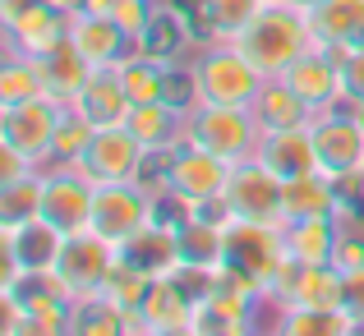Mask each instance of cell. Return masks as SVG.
Segmentation results:
<instances>
[{
    "label": "cell",
    "instance_id": "74e56055",
    "mask_svg": "<svg viewBox=\"0 0 364 336\" xmlns=\"http://www.w3.org/2000/svg\"><path fill=\"white\" fill-rule=\"evenodd\" d=\"M346 281H341V309L350 313L355 332H364V263L360 267H341Z\"/></svg>",
    "mask_w": 364,
    "mask_h": 336
},
{
    "label": "cell",
    "instance_id": "7a4b0ae2",
    "mask_svg": "<svg viewBox=\"0 0 364 336\" xmlns=\"http://www.w3.org/2000/svg\"><path fill=\"white\" fill-rule=\"evenodd\" d=\"M198 102L213 107H249L263 88V74L235 42H198V55L189 60Z\"/></svg>",
    "mask_w": 364,
    "mask_h": 336
},
{
    "label": "cell",
    "instance_id": "6da1fadb",
    "mask_svg": "<svg viewBox=\"0 0 364 336\" xmlns=\"http://www.w3.org/2000/svg\"><path fill=\"white\" fill-rule=\"evenodd\" d=\"M235 46L258 65L263 79H282L318 42H314V28H309V9L295 5V0H272L249 18V28L235 37Z\"/></svg>",
    "mask_w": 364,
    "mask_h": 336
},
{
    "label": "cell",
    "instance_id": "8fae6325",
    "mask_svg": "<svg viewBox=\"0 0 364 336\" xmlns=\"http://www.w3.org/2000/svg\"><path fill=\"white\" fill-rule=\"evenodd\" d=\"M282 189H286V180L272 166L249 157L231 166V185H226L222 198L235 222H282Z\"/></svg>",
    "mask_w": 364,
    "mask_h": 336
},
{
    "label": "cell",
    "instance_id": "ba28073f",
    "mask_svg": "<svg viewBox=\"0 0 364 336\" xmlns=\"http://www.w3.org/2000/svg\"><path fill=\"white\" fill-rule=\"evenodd\" d=\"M314 129V152H318V170L341 180H355L360 166H364V124L350 115V107H337V111H318L309 120Z\"/></svg>",
    "mask_w": 364,
    "mask_h": 336
},
{
    "label": "cell",
    "instance_id": "7bdbcfd3",
    "mask_svg": "<svg viewBox=\"0 0 364 336\" xmlns=\"http://www.w3.org/2000/svg\"><path fill=\"white\" fill-rule=\"evenodd\" d=\"M295 5H304V9H309V5H314V0H295Z\"/></svg>",
    "mask_w": 364,
    "mask_h": 336
},
{
    "label": "cell",
    "instance_id": "1f68e13d",
    "mask_svg": "<svg viewBox=\"0 0 364 336\" xmlns=\"http://www.w3.org/2000/svg\"><path fill=\"white\" fill-rule=\"evenodd\" d=\"M70 332L74 336H111V332H124V313L107 295H79L70 304Z\"/></svg>",
    "mask_w": 364,
    "mask_h": 336
},
{
    "label": "cell",
    "instance_id": "cb8c5ba5",
    "mask_svg": "<svg viewBox=\"0 0 364 336\" xmlns=\"http://www.w3.org/2000/svg\"><path fill=\"white\" fill-rule=\"evenodd\" d=\"M226 226L222 217L203 212V207H194V212L185 217V222L176 226V244H180V263H194V267H222L226 263Z\"/></svg>",
    "mask_w": 364,
    "mask_h": 336
},
{
    "label": "cell",
    "instance_id": "9c48e42d",
    "mask_svg": "<svg viewBox=\"0 0 364 336\" xmlns=\"http://www.w3.org/2000/svg\"><path fill=\"white\" fill-rule=\"evenodd\" d=\"M143 161H148V148L129 134V124H102L92 129L88 148L74 166L92 180V185H120V180H139Z\"/></svg>",
    "mask_w": 364,
    "mask_h": 336
},
{
    "label": "cell",
    "instance_id": "8992f818",
    "mask_svg": "<svg viewBox=\"0 0 364 336\" xmlns=\"http://www.w3.org/2000/svg\"><path fill=\"white\" fill-rule=\"evenodd\" d=\"M226 185H231V161L226 157H217V152L198 148L189 139L166 152V189L176 198H185L189 207H203L213 198H222Z\"/></svg>",
    "mask_w": 364,
    "mask_h": 336
},
{
    "label": "cell",
    "instance_id": "4dcf8cb0",
    "mask_svg": "<svg viewBox=\"0 0 364 336\" xmlns=\"http://www.w3.org/2000/svg\"><path fill=\"white\" fill-rule=\"evenodd\" d=\"M42 217V166L33 175L0 180V226H23Z\"/></svg>",
    "mask_w": 364,
    "mask_h": 336
},
{
    "label": "cell",
    "instance_id": "5b68a950",
    "mask_svg": "<svg viewBox=\"0 0 364 336\" xmlns=\"http://www.w3.org/2000/svg\"><path fill=\"white\" fill-rule=\"evenodd\" d=\"M226 263L240 267L245 276H254L263 291H272V281L286 267L282 222H231L226 226Z\"/></svg>",
    "mask_w": 364,
    "mask_h": 336
},
{
    "label": "cell",
    "instance_id": "60d3db41",
    "mask_svg": "<svg viewBox=\"0 0 364 336\" xmlns=\"http://www.w3.org/2000/svg\"><path fill=\"white\" fill-rule=\"evenodd\" d=\"M350 115H355V120L364 124V102H350Z\"/></svg>",
    "mask_w": 364,
    "mask_h": 336
},
{
    "label": "cell",
    "instance_id": "44dd1931",
    "mask_svg": "<svg viewBox=\"0 0 364 336\" xmlns=\"http://www.w3.org/2000/svg\"><path fill=\"white\" fill-rule=\"evenodd\" d=\"M129 92H124V83H120V70H92L88 74V83L79 88V97L70 102V111H79L88 124H124L129 120Z\"/></svg>",
    "mask_w": 364,
    "mask_h": 336
},
{
    "label": "cell",
    "instance_id": "4fadbf2b",
    "mask_svg": "<svg viewBox=\"0 0 364 336\" xmlns=\"http://www.w3.org/2000/svg\"><path fill=\"white\" fill-rule=\"evenodd\" d=\"M148 222H152V198L139 180L97 185V198H92V230H102L111 244H124V239L139 235Z\"/></svg>",
    "mask_w": 364,
    "mask_h": 336
},
{
    "label": "cell",
    "instance_id": "e575fe53",
    "mask_svg": "<svg viewBox=\"0 0 364 336\" xmlns=\"http://www.w3.org/2000/svg\"><path fill=\"white\" fill-rule=\"evenodd\" d=\"M92 129H97V124H88L79 111H65L60 134H55V148H51V161H46V166H74V161L83 157V148H88Z\"/></svg>",
    "mask_w": 364,
    "mask_h": 336
},
{
    "label": "cell",
    "instance_id": "836d02e7",
    "mask_svg": "<svg viewBox=\"0 0 364 336\" xmlns=\"http://www.w3.org/2000/svg\"><path fill=\"white\" fill-rule=\"evenodd\" d=\"M282 332L291 336H332V332H355V323H350L346 309H314V304H304V309H282Z\"/></svg>",
    "mask_w": 364,
    "mask_h": 336
},
{
    "label": "cell",
    "instance_id": "b9f144b4",
    "mask_svg": "<svg viewBox=\"0 0 364 336\" xmlns=\"http://www.w3.org/2000/svg\"><path fill=\"white\" fill-rule=\"evenodd\" d=\"M346 203H364V166H360V194H355V198H346Z\"/></svg>",
    "mask_w": 364,
    "mask_h": 336
},
{
    "label": "cell",
    "instance_id": "7402d4cb",
    "mask_svg": "<svg viewBox=\"0 0 364 336\" xmlns=\"http://www.w3.org/2000/svg\"><path fill=\"white\" fill-rule=\"evenodd\" d=\"M258 161H263V166H272L282 180H295V175H309V170H318L314 129H309V124H295V129L263 134V143H258Z\"/></svg>",
    "mask_w": 364,
    "mask_h": 336
},
{
    "label": "cell",
    "instance_id": "8d00e7d4",
    "mask_svg": "<svg viewBox=\"0 0 364 336\" xmlns=\"http://www.w3.org/2000/svg\"><path fill=\"white\" fill-rule=\"evenodd\" d=\"M328 51V46H323ZM341 60V83H346V107L364 102V46H346V51H332Z\"/></svg>",
    "mask_w": 364,
    "mask_h": 336
},
{
    "label": "cell",
    "instance_id": "9a60e30c",
    "mask_svg": "<svg viewBox=\"0 0 364 336\" xmlns=\"http://www.w3.org/2000/svg\"><path fill=\"white\" fill-rule=\"evenodd\" d=\"M286 83H291L295 92H300V102L309 107L314 115L318 111H337L346 107V83H341V60L332 51H323V46H314V51H304L300 60L291 65V70L282 74Z\"/></svg>",
    "mask_w": 364,
    "mask_h": 336
},
{
    "label": "cell",
    "instance_id": "5bb4252c",
    "mask_svg": "<svg viewBox=\"0 0 364 336\" xmlns=\"http://www.w3.org/2000/svg\"><path fill=\"white\" fill-rule=\"evenodd\" d=\"M70 42L92 70H116L120 60H129L139 51V37L124 33L116 18L97 14V9H83V14L70 18Z\"/></svg>",
    "mask_w": 364,
    "mask_h": 336
},
{
    "label": "cell",
    "instance_id": "ffe728a7",
    "mask_svg": "<svg viewBox=\"0 0 364 336\" xmlns=\"http://www.w3.org/2000/svg\"><path fill=\"white\" fill-rule=\"evenodd\" d=\"M314 42L328 51L364 46V0H314L309 5Z\"/></svg>",
    "mask_w": 364,
    "mask_h": 336
},
{
    "label": "cell",
    "instance_id": "484cf974",
    "mask_svg": "<svg viewBox=\"0 0 364 336\" xmlns=\"http://www.w3.org/2000/svg\"><path fill=\"white\" fill-rule=\"evenodd\" d=\"M189 318H194V304L161 276V281L148 286L139 313L129 318V332H189Z\"/></svg>",
    "mask_w": 364,
    "mask_h": 336
},
{
    "label": "cell",
    "instance_id": "d6986e66",
    "mask_svg": "<svg viewBox=\"0 0 364 336\" xmlns=\"http://www.w3.org/2000/svg\"><path fill=\"white\" fill-rule=\"evenodd\" d=\"M346 194L332 175L323 170H309V175L286 180L282 189V222H304V217H337Z\"/></svg>",
    "mask_w": 364,
    "mask_h": 336
},
{
    "label": "cell",
    "instance_id": "603a6c76",
    "mask_svg": "<svg viewBox=\"0 0 364 336\" xmlns=\"http://www.w3.org/2000/svg\"><path fill=\"white\" fill-rule=\"evenodd\" d=\"M185 120H189V111L176 107V102H143V107H129L124 124L148 152H171L185 143Z\"/></svg>",
    "mask_w": 364,
    "mask_h": 336
},
{
    "label": "cell",
    "instance_id": "ee69618b",
    "mask_svg": "<svg viewBox=\"0 0 364 336\" xmlns=\"http://www.w3.org/2000/svg\"><path fill=\"white\" fill-rule=\"evenodd\" d=\"M263 5H272V0H263Z\"/></svg>",
    "mask_w": 364,
    "mask_h": 336
},
{
    "label": "cell",
    "instance_id": "3957f363",
    "mask_svg": "<svg viewBox=\"0 0 364 336\" xmlns=\"http://www.w3.org/2000/svg\"><path fill=\"white\" fill-rule=\"evenodd\" d=\"M185 139L208 148V152H217V157H226L235 166V161L258 157L263 129H258L249 107H213V102H198V107H189Z\"/></svg>",
    "mask_w": 364,
    "mask_h": 336
},
{
    "label": "cell",
    "instance_id": "d4e9b609",
    "mask_svg": "<svg viewBox=\"0 0 364 336\" xmlns=\"http://www.w3.org/2000/svg\"><path fill=\"white\" fill-rule=\"evenodd\" d=\"M286 230V258L295 263H337V244H341V222L337 217H304V222H282Z\"/></svg>",
    "mask_w": 364,
    "mask_h": 336
},
{
    "label": "cell",
    "instance_id": "d6a6232c",
    "mask_svg": "<svg viewBox=\"0 0 364 336\" xmlns=\"http://www.w3.org/2000/svg\"><path fill=\"white\" fill-rule=\"evenodd\" d=\"M46 97L42 74H37V60L18 51H5V65H0V107H18V102Z\"/></svg>",
    "mask_w": 364,
    "mask_h": 336
},
{
    "label": "cell",
    "instance_id": "ac0fdd59",
    "mask_svg": "<svg viewBox=\"0 0 364 336\" xmlns=\"http://www.w3.org/2000/svg\"><path fill=\"white\" fill-rule=\"evenodd\" d=\"M65 37H70V18L42 0V5L28 9L23 18L5 23V51H18V55H28V60H42V55L55 51Z\"/></svg>",
    "mask_w": 364,
    "mask_h": 336
},
{
    "label": "cell",
    "instance_id": "7c38bea8",
    "mask_svg": "<svg viewBox=\"0 0 364 336\" xmlns=\"http://www.w3.org/2000/svg\"><path fill=\"white\" fill-rule=\"evenodd\" d=\"M92 198L97 185L79 166H42V217L55 230H83L92 226Z\"/></svg>",
    "mask_w": 364,
    "mask_h": 336
},
{
    "label": "cell",
    "instance_id": "f1b7e54d",
    "mask_svg": "<svg viewBox=\"0 0 364 336\" xmlns=\"http://www.w3.org/2000/svg\"><path fill=\"white\" fill-rule=\"evenodd\" d=\"M37 74H42V88H46V97H55V102H65L70 107L74 97H79V88L88 83V74H92V65L83 60L79 51H74V42L65 37L55 51H46L42 60H37Z\"/></svg>",
    "mask_w": 364,
    "mask_h": 336
},
{
    "label": "cell",
    "instance_id": "e0dca14e",
    "mask_svg": "<svg viewBox=\"0 0 364 336\" xmlns=\"http://www.w3.org/2000/svg\"><path fill=\"white\" fill-rule=\"evenodd\" d=\"M194 42H203V33H198V23H194V9L157 5L152 23L143 28V37H139V51L157 55V60H166V65H180Z\"/></svg>",
    "mask_w": 364,
    "mask_h": 336
},
{
    "label": "cell",
    "instance_id": "f35d334b",
    "mask_svg": "<svg viewBox=\"0 0 364 336\" xmlns=\"http://www.w3.org/2000/svg\"><path fill=\"white\" fill-rule=\"evenodd\" d=\"M42 0H0V28L5 23H14V18H23L28 9H37Z\"/></svg>",
    "mask_w": 364,
    "mask_h": 336
},
{
    "label": "cell",
    "instance_id": "ab89813d",
    "mask_svg": "<svg viewBox=\"0 0 364 336\" xmlns=\"http://www.w3.org/2000/svg\"><path fill=\"white\" fill-rule=\"evenodd\" d=\"M46 5H51V9H60L65 18H74V14H83V9H88V0H46Z\"/></svg>",
    "mask_w": 364,
    "mask_h": 336
},
{
    "label": "cell",
    "instance_id": "d590c367",
    "mask_svg": "<svg viewBox=\"0 0 364 336\" xmlns=\"http://www.w3.org/2000/svg\"><path fill=\"white\" fill-rule=\"evenodd\" d=\"M157 5H161V0H88V9H97V14L116 18L124 33H134V37H143V28L152 23Z\"/></svg>",
    "mask_w": 364,
    "mask_h": 336
},
{
    "label": "cell",
    "instance_id": "4316f807",
    "mask_svg": "<svg viewBox=\"0 0 364 336\" xmlns=\"http://www.w3.org/2000/svg\"><path fill=\"white\" fill-rule=\"evenodd\" d=\"M249 111H254L258 129L263 134H277V129H295V124H309L314 111L300 102V92L291 88L286 79H263V88H258V97L249 102Z\"/></svg>",
    "mask_w": 364,
    "mask_h": 336
},
{
    "label": "cell",
    "instance_id": "2e32d148",
    "mask_svg": "<svg viewBox=\"0 0 364 336\" xmlns=\"http://www.w3.org/2000/svg\"><path fill=\"white\" fill-rule=\"evenodd\" d=\"M120 263L134 267L139 276H148V281H161V276H171L180 267V244H176V226L166 222H148L139 230V235H129L120 244Z\"/></svg>",
    "mask_w": 364,
    "mask_h": 336
},
{
    "label": "cell",
    "instance_id": "f546056e",
    "mask_svg": "<svg viewBox=\"0 0 364 336\" xmlns=\"http://www.w3.org/2000/svg\"><path fill=\"white\" fill-rule=\"evenodd\" d=\"M116 70H120V83H124V92H129L134 107H143V102H171L176 65L157 60V55H148V51H134L129 60L116 65Z\"/></svg>",
    "mask_w": 364,
    "mask_h": 336
},
{
    "label": "cell",
    "instance_id": "30bf717a",
    "mask_svg": "<svg viewBox=\"0 0 364 336\" xmlns=\"http://www.w3.org/2000/svg\"><path fill=\"white\" fill-rule=\"evenodd\" d=\"M65 230H55L46 217H33L23 226H0V286H14L23 272H46L55 267Z\"/></svg>",
    "mask_w": 364,
    "mask_h": 336
},
{
    "label": "cell",
    "instance_id": "277c9868",
    "mask_svg": "<svg viewBox=\"0 0 364 336\" xmlns=\"http://www.w3.org/2000/svg\"><path fill=\"white\" fill-rule=\"evenodd\" d=\"M120 263V244H111L102 230L83 226V230H70L60 239V254H55V267L51 272L65 281V291L79 300V295H97L107 286V276L116 272Z\"/></svg>",
    "mask_w": 364,
    "mask_h": 336
},
{
    "label": "cell",
    "instance_id": "52a82bcc",
    "mask_svg": "<svg viewBox=\"0 0 364 336\" xmlns=\"http://www.w3.org/2000/svg\"><path fill=\"white\" fill-rule=\"evenodd\" d=\"M65 111L70 107L55 102V97H33V102H18V107H0V143L18 148L23 157H33L37 166H46Z\"/></svg>",
    "mask_w": 364,
    "mask_h": 336
},
{
    "label": "cell",
    "instance_id": "83f0119b",
    "mask_svg": "<svg viewBox=\"0 0 364 336\" xmlns=\"http://www.w3.org/2000/svg\"><path fill=\"white\" fill-rule=\"evenodd\" d=\"M194 23L203 42H235L249 28V18L263 9V0H189Z\"/></svg>",
    "mask_w": 364,
    "mask_h": 336
}]
</instances>
